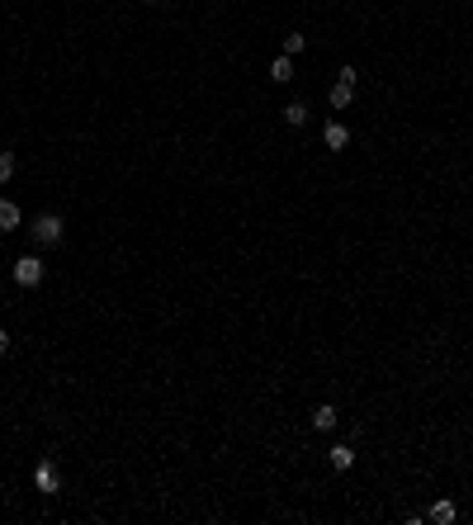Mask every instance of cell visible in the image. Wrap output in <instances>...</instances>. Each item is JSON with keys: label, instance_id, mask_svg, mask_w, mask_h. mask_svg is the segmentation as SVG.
<instances>
[{"label": "cell", "instance_id": "obj_1", "mask_svg": "<svg viewBox=\"0 0 473 525\" xmlns=\"http://www.w3.org/2000/svg\"><path fill=\"white\" fill-rule=\"evenodd\" d=\"M355 85H360V71L355 67H341V76H336V85H332V95H327V105L336 109H350V100H355Z\"/></svg>", "mask_w": 473, "mask_h": 525}, {"label": "cell", "instance_id": "obj_2", "mask_svg": "<svg viewBox=\"0 0 473 525\" xmlns=\"http://www.w3.org/2000/svg\"><path fill=\"white\" fill-rule=\"evenodd\" d=\"M62 232H67L62 213H43V218H33V241H38V246H57Z\"/></svg>", "mask_w": 473, "mask_h": 525}, {"label": "cell", "instance_id": "obj_3", "mask_svg": "<svg viewBox=\"0 0 473 525\" xmlns=\"http://www.w3.org/2000/svg\"><path fill=\"white\" fill-rule=\"evenodd\" d=\"M33 488H38L43 497H57V492H62V469H57L53 459H38V464H33Z\"/></svg>", "mask_w": 473, "mask_h": 525}, {"label": "cell", "instance_id": "obj_4", "mask_svg": "<svg viewBox=\"0 0 473 525\" xmlns=\"http://www.w3.org/2000/svg\"><path fill=\"white\" fill-rule=\"evenodd\" d=\"M15 284H19V289H38V284H43V261H38V256H19V261H15Z\"/></svg>", "mask_w": 473, "mask_h": 525}, {"label": "cell", "instance_id": "obj_5", "mask_svg": "<svg viewBox=\"0 0 473 525\" xmlns=\"http://www.w3.org/2000/svg\"><path fill=\"white\" fill-rule=\"evenodd\" d=\"M322 142H327V152H345V147H350V128H345L341 119H332V123L322 128Z\"/></svg>", "mask_w": 473, "mask_h": 525}, {"label": "cell", "instance_id": "obj_6", "mask_svg": "<svg viewBox=\"0 0 473 525\" xmlns=\"http://www.w3.org/2000/svg\"><path fill=\"white\" fill-rule=\"evenodd\" d=\"M327 459H332V469H336V473L355 469V449L345 445V440H341V445H332V449H327Z\"/></svg>", "mask_w": 473, "mask_h": 525}, {"label": "cell", "instance_id": "obj_7", "mask_svg": "<svg viewBox=\"0 0 473 525\" xmlns=\"http://www.w3.org/2000/svg\"><path fill=\"white\" fill-rule=\"evenodd\" d=\"M336 421H341V412H336L332 402H322L313 412V431H336Z\"/></svg>", "mask_w": 473, "mask_h": 525}, {"label": "cell", "instance_id": "obj_8", "mask_svg": "<svg viewBox=\"0 0 473 525\" xmlns=\"http://www.w3.org/2000/svg\"><path fill=\"white\" fill-rule=\"evenodd\" d=\"M19 223H24V213H19V204H15V199H0V227H5V232H15Z\"/></svg>", "mask_w": 473, "mask_h": 525}, {"label": "cell", "instance_id": "obj_9", "mask_svg": "<svg viewBox=\"0 0 473 525\" xmlns=\"http://www.w3.org/2000/svg\"><path fill=\"white\" fill-rule=\"evenodd\" d=\"M270 76H275V85H284V80H293V57L280 53L275 62H270Z\"/></svg>", "mask_w": 473, "mask_h": 525}, {"label": "cell", "instance_id": "obj_10", "mask_svg": "<svg viewBox=\"0 0 473 525\" xmlns=\"http://www.w3.org/2000/svg\"><path fill=\"white\" fill-rule=\"evenodd\" d=\"M284 123H289V128H303V123H308V105H303V100H289V105H284Z\"/></svg>", "mask_w": 473, "mask_h": 525}, {"label": "cell", "instance_id": "obj_11", "mask_svg": "<svg viewBox=\"0 0 473 525\" xmlns=\"http://www.w3.org/2000/svg\"><path fill=\"white\" fill-rule=\"evenodd\" d=\"M454 516H459V511H454V501H436V506L426 511V521H436V525H449Z\"/></svg>", "mask_w": 473, "mask_h": 525}, {"label": "cell", "instance_id": "obj_12", "mask_svg": "<svg viewBox=\"0 0 473 525\" xmlns=\"http://www.w3.org/2000/svg\"><path fill=\"white\" fill-rule=\"evenodd\" d=\"M303 48H308V38H303V33H284V53H289V57H298Z\"/></svg>", "mask_w": 473, "mask_h": 525}, {"label": "cell", "instance_id": "obj_13", "mask_svg": "<svg viewBox=\"0 0 473 525\" xmlns=\"http://www.w3.org/2000/svg\"><path fill=\"white\" fill-rule=\"evenodd\" d=\"M15 166H19V161H15V152H0V184L15 175Z\"/></svg>", "mask_w": 473, "mask_h": 525}, {"label": "cell", "instance_id": "obj_14", "mask_svg": "<svg viewBox=\"0 0 473 525\" xmlns=\"http://www.w3.org/2000/svg\"><path fill=\"white\" fill-rule=\"evenodd\" d=\"M5 350H10V332L0 327V355H5Z\"/></svg>", "mask_w": 473, "mask_h": 525}, {"label": "cell", "instance_id": "obj_15", "mask_svg": "<svg viewBox=\"0 0 473 525\" xmlns=\"http://www.w3.org/2000/svg\"><path fill=\"white\" fill-rule=\"evenodd\" d=\"M147 5H161V0H147Z\"/></svg>", "mask_w": 473, "mask_h": 525}]
</instances>
